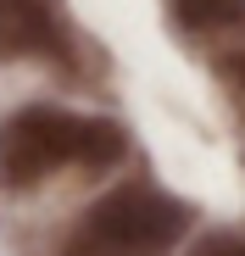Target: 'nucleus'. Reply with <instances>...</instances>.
<instances>
[{"label": "nucleus", "instance_id": "nucleus-4", "mask_svg": "<svg viewBox=\"0 0 245 256\" xmlns=\"http://www.w3.org/2000/svg\"><path fill=\"white\" fill-rule=\"evenodd\" d=\"M173 17L190 34H228L245 22V0H173Z\"/></svg>", "mask_w": 245, "mask_h": 256}, {"label": "nucleus", "instance_id": "nucleus-2", "mask_svg": "<svg viewBox=\"0 0 245 256\" xmlns=\"http://www.w3.org/2000/svg\"><path fill=\"white\" fill-rule=\"evenodd\" d=\"M190 228V206L156 184H122L72 223L62 256H168Z\"/></svg>", "mask_w": 245, "mask_h": 256}, {"label": "nucleus", "instance_id": "nucleus-6", "mask_svg": "<svg viewBox=\"0 0 245 256\" xmlns=\"http://www.w3.org/2000/svg\"><path fill=\"white\" fill-rule=\"evenodd\" d=\"M223 78H234V84H240V90H245V45L223 56Z\"/></svg>", "mask_w": 245, "mask_h": 256}, {"label": "nucleus", "instance_id": "nucleus-1", "mask_svg": "<svg viewBox=\"0 0 245 256\" xmlns=\"http://www.w3.org/2000/svg\"><path fill=\"white\" fill-rule=\"evenodd\" d=\"M122 150H128V140L106 117H72V112H56V106H28L0 128V184L34 190L50 173H62V167L100 173Z\"/></svg>", "mask_w": 245, "mask_h": 256}, {"label": "nucleus", "instance_id": "nucleus-5", "mask_svg": "<svg viewBox=\"0 0 245 256\" xmlns=\"http://www.w3.org/2000/svg\"><path fill=\"white\" fill-rule=\"evenodd\" d=\"M190 256H245V240L240 234H206L190 245Z\"/></svg>", "mask_w": 245, "mask_h": 256}, {"label": "nucleus", "instance_id": "nucleus-3", "mask_svg": "<svg viewBox=\"0 0 245 256\" xmlns=\"http://www.w3.org/2000/svg\"><path fill=\"white\" fill-rule=\"evenodd\" d=\"M0 56H50L67 62V28L56 0H0Z\"/></svg>", "mask_w": 245, "mask_h": 256}]
</instances>
